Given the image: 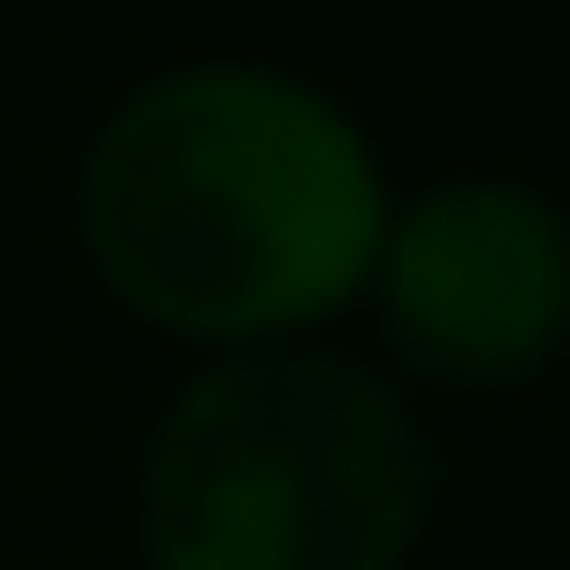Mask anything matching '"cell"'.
<instances>
[{"instance_id":"3957f363","label":"cell","mask_w":570,"mask_h":570,"mask_svg":"<svg viewBox=\"0 0 570 570\" xmlns=\"http://www.w3.org/2000/svg\"><path fill=\"white\" fill-rule=\"evenodd\" d=\"M391 331L431 371H531L570 331V220L521 180H451L391 230Z\"/></svg>"},{"instance_id":"7a4b0ae2","label":"cell","mask_w":570,"mask_h":570,"mask_svg":"<svg viewBox=\"0 0 570 570\" xmlns=\"http://www.w3.org/2000/svg\"><path fill=\"white\" fill-rule=\"evenodd\" d=\"M431 491L441 451L381 371L250 351L150 441V570H401Z\"/></svg>"},{"instance_id":"6da1fadb","label":"cell","mask_w":570,"mask_h":570,"mask_svg":"<svg viewBox=\"0 0 570 570\" xmlns=\"http://www.w3.org/2000/svg\"><path fill=\"white\" fill-rule=\"evenodd\" d=\"M110 291L170 331H281L331 311L381 250L371 140L301 80L250 60L130 90L80 180Z\"/></svg>"}]
</instances>
